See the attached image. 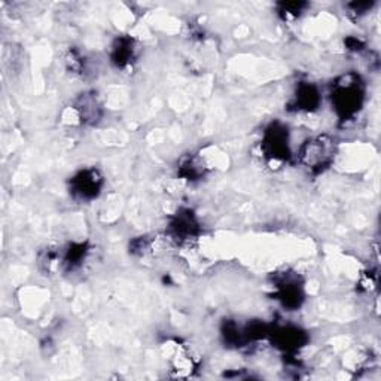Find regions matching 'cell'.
Segmentation results:
<instances>
[{
    "label": "cell",
    "instance_id": "cell-1",
    "mask_svg": "<svg viewBox=\"0 0 381 381\" xmlns=\"http://www.w3.org/2000/svg\"><path fill=\"white\" fill-rule=\"evenodd\" d=\"M334 154L332 141L326 137H317L316 140L308 141L303 149V161L312 168L326 165L331 161Z\"/></svg>",
    "mask_w": 381,
    "mask_h": 381
},
{
    "label": "cell",
    "instance_id": "cell-2",
    "mask_svg": "<svg viewBox=\"0 0 381 381\" xmlns=\"http://www.w3.org/2000/svg\"><path fill=\"white\" fill-rule=\"evenodd\" d=\"M351 84H341L336 88V93L334 97L336 109H338V112H341L344 117H349V115L356 112L362 100L359 86Z\"/></svg>",
    "mask_w": 381,
    "mask_h": 381
},
{
    "label": "cell",
    "instance_id": "cell-3",
    "mask_svg": "<svg viewBox=\"0 0 381 381\" xmlns=\"http://www.w3.org/2000/svg\"><path fill=\"white\" fill-rule=\"evenodd\" d=\"M100 188V177L97 172L86 170L79 173L73 179V192L82 198L94 197Z\"/></svg>",
    "mask_w": 381,
    "mask_h": 381
},
{
    "label": "cell",
    "instance_id": "cell-4",
    "mask_svg": "<svg viewBox=\"0 0 381 381\" xmlns=\"http://www.w3.org/2000/svg\"><path fill=\"white\" fill-rule=\"evenodd\" d=\"M265 149H267L268 155L273 158H283L288 157V139L285 130H281L279 127H273L267 137H265Z\"/></svg>",
    "mask_w": 381,
    "mask_h": 381
},
{
    "label": "cell",
    "instance_id": "cell-5",
    "mask_svg": "<svg viewBox=\"0 0 381 381\" xmlns=\"http://www.w3.org/2000/svg\"><path fill=\"white\" fill-rule=\"evenodd\" d=\"M298 102L301 106H303V109H312L313 106H316L319 102V97H317V93L314 88L313 86L301 88L299 95H298Z\"/></svg>",
    "mask_w": 381,
    "mask_h": 381
},
{
    "label": "cell",
    "instance_id": "cell-6",
    "mask_svg": "<svg viewBox=\"0 0 381 381\" xmlns=\"http://www.w3.org/2000/svg\"><path fill=\"white\" fill-rule=\"evenodd\" d=\"M131 56H132L131 42L130 41H121L119 47L115 49V60L118 61V65H126Z\"/></svg>",
    "mask_w": 381,
    "mask_h": 381
}]
</instances>
